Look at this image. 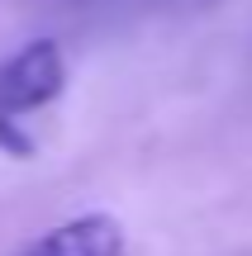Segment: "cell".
I'll use <instances>...</instances> for the list:
<instances>
[{
    "mask_svg": "<svg viewBox=\"0 0 252 256\" xmlns=\"http://www.w3.org/2000/svg\"><path fill=\"white\" fill-rule=\"evenodd\" d=\"M0 152L15 156V162L34 156V133H24V119H5L0 114Z\"/></svg>",
    "mask_w": 252,
    "mask_h": 256,
    "instance_id": "cell-3",
    "label": "cell"
},
{
    "mask_svg": "<svg viewBox=\"0 0 252 256\" xmlns=\"http://www.w3.org/2000/svg\"><path fill=\"white\" fill-rule=\"evenodd\" d=\"M19 256H124V223L114 214H76L34 238Z\"/></svg>",
    "mask_w": 252,
    "mask_h": 256,
    "instance_id": "cell-2",
    "label": "cell"
},
{
    "mask_svg": "<svg viewBox=\"0 0 252 256\" xmlns=\"http://www.w3.org/2000/svg\"><path fill=\"white\" fill-rule=\"evenodd\" d=\"M62 90H67V57L53 38H34L0 62V114L5 119L48 110Z\"/></svg>",
    "mask_w": 252,
    "mask_h": 256,
    "instance_id": "cell-1",
    "label": "cell"
}]
</instances>
